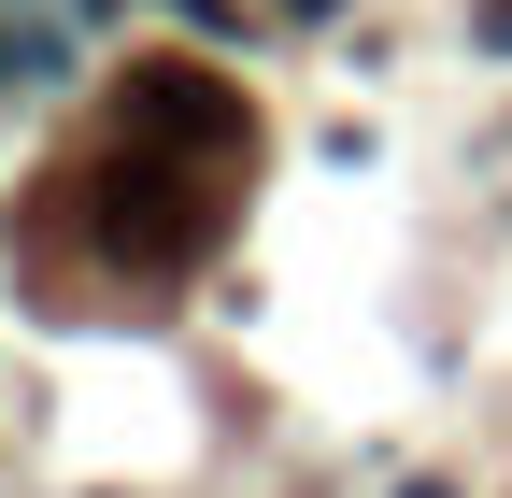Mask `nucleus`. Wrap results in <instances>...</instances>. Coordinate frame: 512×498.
Wrapping results in <instances>:
<instances>
[{
  "label": "nucleus",
  "mask_w": 512,
  "mask_h": 498,
  "mask_svg": "<svg viewBox=\"0 0 512 498\" xmlns=\"http://www.w3.org/2000/svg\"><path fill=\"white\" fill-rule=\"evenodd\" d=\"M100 242H114V257H200V242H214V200H200V171H185V157H157V143H128L114 171H100Z\"/></svg>",
  "instance_id": "1"
},
{
  "label": "nucleus",
  "mask_w": 512,
  "mask_h": 498,
  "mask_svg": "<svg viewBox=\"0 0 512 498\" xmlns=\"http://www.w3.org/2000/svg\"><path fill=\"white\" fill-rule=\"evenodd\" d=\"M399 498H441V484H399Z\"/></svg>",
  "instance_id": "4"
},
{
  "label": "nucleus",
  "mask_w": 512,
  "mask_h": 498,
  "mask_svg": "<svg viewBox=\"0 0 512 498\" xmlns=\"http://www.w3.org/2000/svg\"><path fill=\"white\" fill-rule=\"evenodd\" d=\"M128 143H157V157H228V143H256V114H242V86L185 72V57H128Z\"/></svg>",
  "instance_id": "2"
},
{
  "label": "nucleus",
  "mask_w": 512,
  "mask_h": 498,
  "mask_svg": "<svg viewBox=\"0 0 512 498\" xmlns=\"http://www.w3.org/2000/svg\"><path fill=\"white\" fill-rule=\"evenodd\" d=\"M484 43H512V0H484Z\"/></svg>",
  "instance_id": "3"
}]
</instances>
